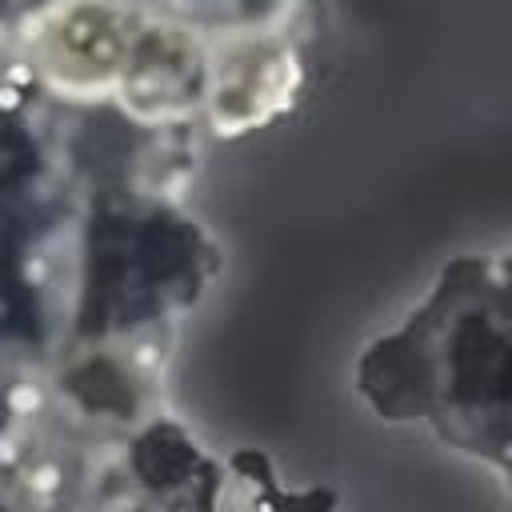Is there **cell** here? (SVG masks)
Listing matches in <instances>:
<instances>
[{"label":"cell","mask_w":512,"mask_h":512,"mask_svg":"<svg viewBox=\"0 0 512 512\" xmlns=\"http://www.w3.org/2000/svg\"><path fill=\"white\" fill-rule=\"evenodd\" d=\"M144 48L140 20L124 4L76 0L44 20L40 56L64 84H112Z\"/></svg>","instance_id":"1"}]
</instances>
